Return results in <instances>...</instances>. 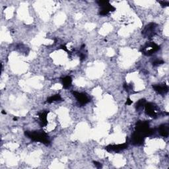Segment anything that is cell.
Segmentation results:
<instances>
[{"label": "cell", "mask_w": 169, "mask_h": 169, "mask_svg": "<svg viewBox=\"0 0 169 169\" xmlns=\"http://www.w3.org/2000/svg\"><path fill=\"white\" fill-rule=\"evenodd\" d=\"M159 49L160 46L157 45V44L153 42H149L141 47V52L145 56H150L153 55L154 53L157 52Z\"/></svg>", "instance_id": "3"}, {"label": "cell", "mask_w": 169, "mask_h": 169, "mask_svg": "<svg viewBox=\"0 0 169 169\" xmlns=\"http://www.w3.org/2000/svg\"><path fill=\"white\" fill-rule=\"evenodd\" d=\"M136 131L141 134L143 137H145L153 134L154 133V130L151 129L149 128V124L147 121H139L136 124Z\"/></svg>", "instance_id": "2"}, {"label": "cell", "mask_w": 169, "mask_h": 169, "mask_svg": "<svg viewBox=\"0 0 169 169\" xmlns=\"http://www.w3.org/2000/svg\"><path fill=\"white\" fill-rule=\"evenodd\" d=\"M72 83V79L69 76H67L62 78V84L64 89H68Z\"/></svg>", "instance_id": "13"}, {"label": "cell", "mask_w": 169, "mask_h": 169, "mask_svg": "<svg viewBox=\"0 0 169 169\" xmlns=\"http://www.w3.org/2000/svg\"><path fill=\"white\" fill-rule=\"evenodd\" d=\"M158 132L161 136L167 137L169 134V126L167 124H162L158 128Z\"/></svg>", "instance_id": "11"}, {"label": "cell", "mask_w": 169, "mask_h": 169, "mask_svg": "<svg viewBox=\"0 0 169 169\" xmlns=\"http://www.w3.org/2000/svg\"><path fill=\"white\" fill-rule=\"evenodd\" d=\"M13 120H17V118H13Z\"/></svg>", "instance_id": "23"}, {"label": "cell", "mask_w": 169, "mask_h": 169, "mask_svg": "<svg viewBox=\"0 0 169 169\" xmlns=\"http://www.w3.org/2000/svg\"><path fill=\"white\" fill-rule=\"evenodd\" d=\"M127 148H128V144L123 143V144H118V145H110L109 146L105 147V149L109 152H111V151L119 152L120 151L126 149Z\"/></svg>", "instance_id": "8"}, {"label": "cell", "mask_w": 169, "mask_h": 169, "mask_svg": "<svg viewBox=\"0 0 169 169\" xmlns=\"http://www.w3.org/2000/svg\"><path fill=\"white\" fill-rule=\"evenodd\" d=\"M79 56H80V59H81V61L85 59V56H84V54H83V53H81L80 52Z\"/></svg>", "instance_id": "21"}, {"label": "cell", "mask_w": 169, "mask_h": 169, "mask_svg": "<svg viewBox=\"0 0 169 169\" xmlns=\"http://www.w3.org/2000/svg\"><path fill=\"white\" fill-rule=\"evenodd\" d=\"M132 104V100H131L130 98H128V99L126 100V105H131V104Z\"/></svg>", "instance_id": "20"}, {"label": "cell", "mask_w": 169, "mask_h": 169, "mask_svg": "<svg viewBox=\"0 0 169 169\" xmlns=\"http://www.w3.org/2000/svg\"><path fill=\"white\" fill-rule=\"evenodd\" d=\"M153 88L157 93L161 94H166L168 91V87L165 84H155V85L153 86Z\"/></svg>", "instance_id": "10"}, {"label": "cell", "mask_w": 169, "mask_h": 169, "mask_svg": "<svg viewBox=\"0 0 169 169\" xmlns=\"http://www.w3.org/2000/svg\"><path fill=\"white\" fill-rule=\"evenodd\" d=\"M164 63V61L163 60H155L154 61V62H153V66H158V65H161V64H163Z\"/></svg>", "instance_id": "16"}, {"label": "cell", "mask_w": 169, "mask_h": 169, "mask_svg": "<svg viewBox=\"0 0 169 169\" xmlns=\"http://www.w3.org/2000/svg\"><path fill=\"white\" fill-rule=\"evenodd\" d=\"M48 114V111L42 112L38 114L39 118L40 120V126L44 127L47 126L48 124V120H47V115Z\"/></svg>", "instance_id": "12"}, {"label": "cell", "mask_w": 169, "mask_h": 169, "mask_svg": "<svg viewBox=\"0 0 169 169\" xmlns=\"http://www.w3.org/2000/svg\"><path fill=\"white\" fill-rule=\"evenodd\" d=\"M93 163H94V164L95 165V166L97 167V168H102V164H101V163H99V162L94 161V162H93Z\"/></svg>", "instance_id": "19"}, {"label": "cell", "mask_w": 169, "mask_h": 169, "mask_svg": "<svg viewBox=\"0 0 169 169\" xmlns=\"http://www.w3.org/2000/svg\"><path fill=\"white\" fill-rule=\"evenodd\" d=\"M60 48L63 50L64 51H66V52H68V54H71V52L69 51V50H68V49H67V47H66L65 45H62V46H60Z\"/></svg>", "instance_id": "18"}, {"label": "cell", "mask_w": 169, "mask_h": 169, "mask_svg": "<svg viewBox=\"0 0 169 169\" xmlns=\"http://www.w3.org/2000/svg\"><path fill=\"white\" fill-rule=\"evenodd\" d=\"M145 113L152 118H155L157 116V109L156 105L153 103H146L145 105Z\"/></svg>", "instance_id": "6"}, {"label": "cell", "mask_w": 169, "mask_h": 169, "mask_svg": "<svg viewBox=\"0 0 169 169\" xmlns=\"http://www.w3.org/2000/svg\"><path fill=\"white\" fill-rule=\"evenodd\" d=\"M2 114H6V113H5V112H4V111H3V110L2 111Z\"/></svg>", "instance_id": "22"}, {"label": "cell", "mask_w": 169, "mask_h": 169, "mask_svg": "<svg viewBox=\"0 0 169 169\" xmlns=\"http://www.w3.org/2000/svg\"><path fill=\"white\" fill-rule=\"evenodd\" d=\"M157 25L154 23H151L145 26V27L142 31V35L145 38H151L156 35V29Z\"/></svg>", "instance_id": "5"}, {"label": "cell", "mask_w": 169, "mask_h": 169, "mask_svg": "<svg viewBox=\"0 0 169 169\" xmlns=\"http://www.w3.org/2000/svg\"><path fill=\"white\" fill-rule=\"evenodd\" d=\"M62 100V97H61V96L59 94H55V95L49 97L48 99H47L46 103H52L53 102H55V101H58V100Z\"/></svg>", "instance_id": "14"}, {"label": "cell", "mask_w": 169, "mask_h": 169, "mask_svg": "<svg viewBox=\"0 0 169 169\" xmlns=\"http://www.w3.org/2000/svg\"><path fill=\"white\" fill-rule=\"evenodd\" d=\"M73 94L81 105H84V104L90 102V99L85 94L76 92V91H73Z\"/></svg>", "instance_id": "7"}, {"label": "cell", "mask_w": 169, "mask_h": 169, "mask_svg": "<svg viewBox=\"0 0 169 169\" xmlns=\"http://www.w3.org/2000/svg\"><path fill=\"white\" fill-rule=\"evenodd\" d=\"M144 138L141 134L135 131L131 136V143L135 145H141L143 143Z\"/></svg>", "instance_id": "9"}, {"label": "cell", "mask_w": 169, "mask_h": 169, "mask_svg": "<svg viewBox=\"0 0 169 169\" xmlns=\"http://www.w3.org/2000/svg\"><path fill=\"white\" fill-rule=\"evenodd\" d=\"M25 134L26 137H28L29 139L32 141L40 142L46 145H48L50 144L48 135L43 131H26L25 132Z\"/></svg>", "instance_id": "1"}, {"label": "cell", "mask_w": 169, "mask_h": 169, "mask_svg": "<svg viewBox=\"0 0 169 169\" xmlns=\"http://www.w3.org/2000/svg\"><path fill=\"white\" fill-rule=\"evenodd\" d=\"M160 3H161V5L162 7H167L169 5V2H166V1H160V2H158Z\"/></svg>", "instance_id": "17"}, {"label": "cell", "mask_w": 169, "mask_h": 169, "mask_svg": "<svg viewBox=\"0 0 169 169\" xmlns=\"http://www.w3.org/2000/svg\"><path fill=\"white\" fill-rule=\"evenodd\" d=\"M97 3L101 7L99 14L102 16L106 15L110 12L114 11L116 10L114 7L110 4L109 1H98Z\"/></svg>", "instance_id": "4"}, {"label": "cell", "mask_w": 169, "mask_h": 169, "mask_svg": "<svg viewBox=\"0 0 169 169\" xmlns=\"http://www.w3.org/2000/svg\"><path fill=\"white\" fill-rule=\"evenodd\" d=\"M146 100L145 99H141L138 100V102L136 103V109L137 110H140L142 109L143 107H145V104H146Z\"/></svg>", "instance_id": "15"}]
</instances>
